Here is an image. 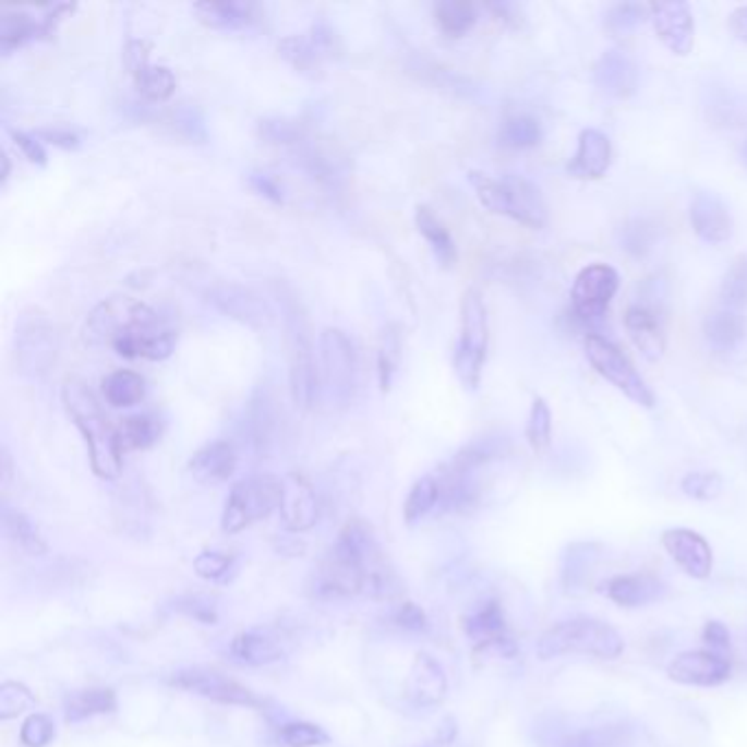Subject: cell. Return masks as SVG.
<instances>
[{
  "mask_svg": "<svg viewBox=\"0 0 747 747\" xmlns=\"http://www.w3.org/2000/svg\"><path fill=\"white\" fill-rule=\"evenodd\" d=\"M379 549L366 527L347 525L329 555L316 570V590L323 597H353L377 590L382 583Z\"/></svg>",
  "mask_w": 747,
  "mask_h": 747,
  "instance_id": "1",
  "label": "cell"
},
{
  "mask_svg": "<svg viewBox=\"0 0 747 747\" xmlns=\"http://www.w3.org/2000/svg\"><path fill=\"white\" fill-rule=\"evenodd\" d=\"M277 297L286 329L290 395L297 408L310 410L318 403V351L314 345L312 323L301 299L292 290L279 288Z\"/></svg>",
  "mask_w": 747,
  "mask_h": 747,
  "instance_id": "2",
  "label": "cell"
},
{
  "mask_svg": "<svg viewBox=\"0 0 747 747\" xmlns=\"http://www.w3.org/2000/svg\"><path fill=\"white\" fill-rule=\"evenodd\" d=\"M62 403L88 445L93 471L104 480H117L123 456L117 441V427L106 419L93 390L84 382L71 377L62 386Z\"/></svg>",
  "mask_w": 747,
  "mask_h": 747,
  "instance_id": "3",
  "label": "cell"
},
{
  "mask_svg": "<svg viewBox=\"0 0 747 747\" xmlns=\"http://www.w3.org/2000/svg\"><path fill=\"white\" fill-rule=\"evenodd\" d=\"M540 660L562 655H588L597 660H618L625 653V638L610 623L577 616L551 625L535 644Z\"/></svg>",
  "mask_w": 747,
  "mask_h": 747,
  "instance_id": "4",
  "label": "cell"
},
{
  "mask_svg": "<svg viewBox=\"0 0 747 747\" xmlns=\"http://www.w3.org/2000/svg\"><path fill=\"white\" fill-rule=\"evenodd\" d=\"M469 182L486 210L511 217L535 230L546 226V202L542 191L531 180L516 173L493 178L482 171H469Z\"/></svg>",
  "mask_w": 747,
  "mask_h": 747,
  "instance_id": "5",
  "label": "cell"
},
{
  "mask_svg": "<svg viewBox=\"0 0 747 747\" xmlns=\"http://www.w3.org/2000/svg\"><path fill=\"white\" fill-rule=\"evenodd\" d=\"M358 351L338 327H325L318 338V403L332 412L347 410L358 390Z\"/></svg>",
  "mask_w": 747,
  "mask_h": 747,
  "instance_id": "6",
  "label": "cell"
},
{
  "mask_svg": "<svg viewBox=\"0 0 747 747\" xmlns=\"http://www.w3.org/2000/svg\"><path fill=\"white\" fill-rule=\"evenodd\" d=\"M489 353V316L480 290L469 288L460 299L458 342L454 349V373L462 388L478 390Z\"/></svg>",
  "mask_w": 747,
  "mask_h": 747,
  "instance_id": "7",
  "label": "cell"
},
{
  "mask_svg": "<svg viewBox=\"0 0 747 747\" xmlns=\"http://www.w3.org/2000/svg\"><path fill=\"white\" fill-rule=\"evenodd\" d=\"M58 351H60V338L51 318L36 308L25 310L16 321L14 342H12L16 371L25 379L40 382L53 369L58 360Z\"/></svg>",
  "mask_w": 747,
  "mask_h": 747,
  "instance_id": "8",
  "label": "cell"
},
{
  "mask_svg": "<svg viewBox=\"0 0 747 747\" xmlns=\"http://www.w3.org/2000/svg\"><path fill=\"white\" fill-rule=\"evenodd\" d=\"M284 501V480L260 473L239 480L230 493L221 516V531L234 535L260 520H266Z\"/></svg>",
  "mask_w": 747,
  "mask_h": 747,
  "instance_id": "9",
  "label": "cell"
},
{
  "mask_svg": "<svg viewBox=\"0 0 747 747\" xmlns=\"http://www.w3.org/2000/svg\"><path fill=\"white\" fill-rule=\"evenodd\" d=\"M158 312L141 299L115 294L93 308L84 323V340L88 345H115L119 338L158 321Z\"/></svg>",
  "mask_w": 747,
  "mask_h": 747,
  "instance_id": "10",
  "label": "cell"
},
{
  "mask_svg": "<svg viewBox=\"0 0 747 747\" xmlns=\"http://www.w3.org/2000/svg\"><path fill=\"white\" fill-rule=\"evenodd\" d=\"M583 351L592 369L603 379H607L616 390H621L627 399L642 408H655L653 390L647 386L644 377L638 373V369L621 351L618 345L599 334H588L583 338Z\"/></svg>",
  "mask_w": 747,
  "mask_h": 747,
  "instance_id": "11",
  "label": "cell"
},
{
  "mask_svg": "<svg viewBox=\"0 0 747 747\" xmlns=\"http://www.w3.org/2000/svg\"><path fill=\"white\" fill-rule=\"evenodd\" d=\"M206 301L226 318L255 332H266L277 321L270 303L260 292L241 284L219 281L206 290Z\"/></svg>",
  "mask_w": 747,
  "mask_h": 747,
  "instance_id": "12",
  "label": "cell"
},
{
  "mask_svg": "<svg viewBox=\"0 0 747 747\" xmlns=\"http://www.w3.org/2000/svg\"><path fill=\"white\" fill-rule=\"evenodd\" d=\"M340 51V38L336 29L318 21L308 32L288 36L279 43V56L299 73H316L323 62L332 60Z\"/></svg>",
  "mask_w": 747,
  "mask_h": 747,
  "instance_id": "13",
  "label": "cell"
},
{
  "mask_svg": "<svg viewBox=\"0 0 747 747\" xmlns=\"http://www.w3.org/2000/svg\"><path fill=\"white\" fill-rule=\"evenodd\" d=\"M621 286V277L618 273L607 266V264H590L586 266L573 286V310L575 314L590 323V321H599L601 316H605L612 299L616 297Z\"/></svg>",
  "mask_w": 747,
  "mask_h": 747,
  "instance_id": "14",
  "label": "cell"
},
{
  "mask_svg": "<svg viewBox=\"0 0 747 747\" xmlns=\"http://www.w3.org/2000/svg\"><path fill=\"white\" fill-rule=\"evenodd\" d=\"M668 679L682 686H697V688H714L730 679L732 664L721 653L710 649L684 651L671 660L666 666Z\"/></svg>",
  "mask_w": 747,
  "mask_h": 747,
  "instance_id": "15",
  "label": "cell"
},
{
  "mask_svg": "<svg viewBox=\"0 0 747 747\" xmlns=\"http://www.w3.org/2000/svg\"><path fill=\"white\" fill-rule=\"evenodd\" d=\"M465 634L478 651H495L505 658L516 655L518 647L509 636L505 612L497 601H486L465 618Z\"/></svg>",
  "mask_w": 747,
  "mask_h": 747,
  "instance_id": "16",
  "label": "cell"
},
{
  "mask_svg": "<svg viewBox=\"0 0 747 747\" xmlns=\"http://www.w3.org/2000/svg\"><path fill=\"white\" fill-rule=\"evenodd\" d=\"M173 686L195 692L200 697L219 701V703H230V706H260V699L248 690L245 686L237 684L234 679H228L221 673L206 671V668H186L173 675L171 679Z\"/></svg>",
  "mask_w": 747,
  "mask_h": 747,
  "instance_id": "17",
  "label": "cell"
},
{
  "mask_svg": "<svg viewBox=\"0 0 747 747\" xmlns=\"http://www.w3.org/2000/svg\"><path fill=\"white\" fill-rule=\"evenodd\" d=\"M625 329L634 347L649 360L658 362L666 351V316L662 308L638 301L625 312Z\"/></svg>",
  "mask_w": 747,
  "mask_h": 747,
  "instance_id": "18",
  "label": "cell"
},
{
  "mask_svg": "<svg viewBox=\"0 0 747 747\" xmlns=\"http://www.w3.org/2000/svg\"><path fill=\"white\" fill-rule=\"evenodd\" d=\"M651 23L662 40V45L684 58L695 47V19L684 0H671V3L651 5Z\"/></svg>",
  "mask_w": 747,
  "mask_h": 747,
  "instance_id": "19",
  "label": "cell"
},
{
  "mask_svg": "<svg viewBox=\"0 0 747 747\" xmlns=\"http://www.w3.org/2000/svg\"><path fill=\"white\" fill-rule=\"evenodd\" d=\"M662 546L668 557L692 579H708L714 555L706 538L692 529H668L662 533Z\"/></svg>",
  "mask_w": 747,
  "mask_h": 747,
  "instance_id": "20",
  "label": "cell"
},
{
  "mask_svg": "<svg viewBox=\"0 0 747 747\" xmlns=\"http://www.w3.org/2000/svg\"><path fill=\"white\" fill-rule=\"evenodd\" d=\"M176 347V334L173 329L162 321H154L123 338H119L112 349L128 360H152L160 362L167 360L173 353Z\"/></svg>",
  "mask_w": 747,
  "mask_h": 747,
  "instance_id": "21",
  "label": "cell"
},
{
  "mask_svg": "<svg viewBox=\"0 0 747 747\" xmlns=\"http://www.w3.org/2000/svg\"><path fill=\"white\" fill-rule=\"evenodd\" d=\"M281 520L288 531L303 533L310 531L318 520V501L314 486L299 473L284 478V501H281Z\"/></svg>",
  "mask_w": 747,
  "mask_h": 747,
  "instance_id": "22",
  "label": "cell"
},
{
  "mask_svg": "<svg viewBox=\"0 0 747 747\" xmlns=\"http://www.w3.org/2000/svg\"><path fill=\"white\" fill-rule=\"evenodd\" d=\"M597 88L612 99H629L640 84V69L623 51H607L594 64Z\"/></svg>",
  "mask_w": 747,
  "mask_h": 747,
  "instance_id": "23",
  "label": "cell"
},
{
  "mask_svg": "<svg viewBox=\"0 0 747 747\" xmlns=\"http://www.w3.org/2000/svg\"><path fill=\"white\" fill-rule=\"evenodd\" d=\"M610 165H612L610 138L603 132L588 128L579 134L577 152L570 158L566 169L577 180H599L607 173Z\"/></svg>",
  "mask_w": 747,
  "mask_h": 747,
  "instance_id": "24",
  "label": "cell"
},
{
  "mask_svg": "<svg viewBox=\"0 0 747 747\" xmlns=\"http://www.w3.org/2000/svg\"><path fill=\"white\" fill-rule=\"evenodd\" d=\"M690 224L706 243H723L732 237V217L727 206L714 195L699 191L690 202Z\"/></svg>",
  "mask_w": 747,
  "mask_h": 747,
  "instance_id": "25",
  "label": "cell"
},
{
  "mask_svg": "<svg viewBox=\"0 0 747 747\" xmlns=\"http://www.w3.org/2000/svg\"><path fill=\"white\" fill-rule=\"evenodd\" d=\"M237 469V451L228 441H210L202 445L189 460L191 475L202 484L226 482Z\"/></svg>",
  "mask_w": 747,
  "mask_h": 747,
  "instance_id": "26",
  "label": "cell"
},
{
  "mask_svg": "<svg viewBox=\"0 0 747 747\" xmlns=\"http://www.w3.org/2000/svg\"><path fill=\"white\" fill-rule=\"evenodd\" d=\"M666 586L653 575H618L605 583V597L618 607H644L664 597Z\"/></svg>",
  "mask_w": 747,
  "mask_h": 747,
  "instance_id": "27",
  "label": "cell"
},
{
  "mask_svg": "<svg viewBox=\"0 0 747 747\" xmlns=\"http://www.w3.org/2000/svg\"><path fill=\"white\" fill-rule=\"evenodd\" d=\"M408 695L417 706H436L445 699L447 677L430 653H417L408 677Z\"/></svg>",
  "mask_w": 747,
  "mask_h": 747,
  "instance_id": "28",
  "label": "cell"
},
{
  "mask_svg": "<svg viewBox=\"0 0 747 747\" xmlns=\"http://www.w3.org/2000/svg\"><path fill=\"white\" fill-rule=\"evenodd\" d=\"M193 12L210 29L239 32L255 23L257 8L245 0H206V3H195Z\"/></svg>",
  "mask_w": 747,
  "mask_h": 747,
  "instance_id": "29",
  "label": "cell"
},
{
  "mask_svg": "<svg viewBox=\"0 0 747 747\" xmlns=\"http://www.w3.org/2000/svg\"><path fill=\"white\" fill-rule=\"evenodd\" d=\"M230 653L241 664L264 666V664H273V662L281 660L284 647H281V640L277 636H273L270 631L253 629V631L239 634L232 640Z\"/></svg>",
  "mask_w": 747,
  "mask_h": 747,
  "instance_id": "30",
  "label": "cell"
},
{
  "mask_svg": "<svg viewBox=\"0 0 747 747\" xmlns=\"http://www.w3.org/2000/svg\"><path fill=\"white\" fill-rule=\"evenodd\" d=\"M747 334V321L743 312H734L727 308H716L703 318V336L708 345L716 351H732L736 349Z\"/></svg>",
  "mask_w": 747,
  "mask_h": 747,
  "instance_id": "31",
  "label": "cell"
},
{
  "mask_svg": "<svg viewBox=\"0 0 747 747\" xmlns=\"http://www.w3.org/2000/svg\"><path fill=\"white\" fill-rule=\"evenodd\" d=\"M414 224H417V230L423 234V239L430 243L438 264L443 268H451L458 260V253H456V243H454L447 226L443 224V219L430 206L417 204Z\"/></svg>",
  "mask_w": 747,
  "mask_h": 747,
  "instance_id": "32",
  "label": "cell"
},
{
  "mask_svg": "<svg viewBox=\"0 0 747 747\" xmlns=\"http://www.w3.org/2000/svg\"><path fill=\"white\" fill-rule=\"evenodd\" d=\"M32 40H43L40 21H34L21 10H3L0 14V51L12 53Z\"/></svg>",
  "mask_w": 747,
  "mask_h": 747,
  "instance_id": "33",
  "label": "cell"
},
{
  "mask_svg": "<svg viewBox=\"0 0 747 747\" xmlns=\"http://www.w3.org/2000/svg\"><path fill=\"white\" fill-rule=\"evenodd\" d=\"M401 351H403V334L399 323H386L379 334V345H377V377H379V388L384 393L390 390L395 375L401 364Z\"/></svg>",
  "mask_w": 747,
  "mask_h": 747,
  "instance_id": "34",
  "label": "cell"
},
{
  "mask_svg": "<svg viewBox=\"0 0 747 747\" xmlns=\"http://www.w3.org/2000/svg\"><path fill=\"white\" fill-rule=\"evenodd\" d=\"M434 21L449 38L469 34L478 21V8L469 0H441L434 5Z\"/></svg>",
  "mask_w": 747,
  "mask_h": 747,
  "instance_id": "35",
  "label": "cell"
},
{
  "mask_svg": "<svg viewBox=\"0 0 747 747\" xmlns=\"http://www.w3.org/2000/svg\"><path fill=\"white\" fill-rule=\"evenodd\" d=\"M101 390L112 408H130L138 403L145 395V379L134 371H112L104 377Z\"/></svg>",
  "mask_w": 747,
  "mask_h": 747,
  "instance_id": "36",
  "label": "cell"
},
{
  "mask_svg": "<svg viewBox=\"0 0 747 747\" xmlns=\"http://www.w3.org/2000/svg\"><path fill=\"white\" fill-rule=\"evenodd\" d=\"M160 436V423L158 419L149 414H132L121 419L117 425V441L121 454L134 451V449H147L152 447Z\"/></svg>",
  "mask_w": 747,
  "mask_h": 747,
  "instance_id": "37",
  "label": "cell"
},
{
  "mask_svg": "<svg viewBox=\"0 0 747 747\" xmlns=\"http://www.w3.org/2000/svg\"><path fill=\"white\" fill-rule=\"evenodd\" d=\"M438 505H441L438 478L434 473H427L412 484L406 497V505H403V518L408 525H417L427 514H432Z\"/></svg>",
  "mask_w": 747,
  "mask_h": 747,
  "instance_id": "38",
  "label": "cell"
},
{
  "mask_svg": "<svg viewBox=\"0 0 747 747\" xmlns=\"http://www.w3.org/2000/svg\"><path fill=\"white\" fill-rule=\"evenodd\" d=\"M3 529H5L8 540L14 546H19L21 551H25L29 555H43L47 551V544H45L38 527L23 511L5 507L3 509Z\"/></svg>",
  "mask_w": 747,
  "mask_h": 747,
  "instance_id": "39",
  "label": "cell"
},
{
  "mask_svg": "<svg viewBox=\"0 0 747 747\" xmlns=\"http://www.w3.org/2000/svg\"><path fill=\"white\" fill-rule=\"evenodd\" d=\"M117 695L110 688H88L75 692L67 703V721L77 723L97 714L115 712Z\"/></svg>",
  "mask_w": 747,
  "mask_h": 747,
  "instance_id": "40",
  "label": "cell"
},
{
  "mask_svg": "<svg viewBox=\"0 0 747 747\" xmlns=\"http://www.w3.org/2000/svg\"><path fill=\"white\" fill-rule=\"evenodd\" d=\"M497 138H501V143L509 149H531V147H538L542 143L544 130L535 117L516 115L503 123Z\"/></svg>",
  "mask_w": 747,
  "mask_h": 747,
  "instance_id": "41",
  "label": "cell"
},
{
  "mask_svg": "<svg viewBox=\"0 0 747 747\" xmlns=\"http://www.w3.org/2000/svg\"><path fill=\"white\" fill-rule=\"evenodd\" d=\"M721 308L743 312L747 308V255L734 257L719 286Z\"/></svg>",
  "mask_w": 747,
  "mask_h": 747,
  "instance_id": "42",
  "label": "cell"
},
{
  "mask_svg": "<svg viewBox=\"0 0 747 747\" xmlns=\"http://www.w3.org/2000/svg\"><path fill=\"white\" fill-rule=\"evenodd\" d=\"M257 130L266 143L288 149H294L303 138L310 136L301 121L288 117H266L257 123Z\"/></svg>",
  "mask_w": 747,
  "mask_h": 747,
  "instance_id": "43",
  "label": "cell"
},
{
  "mask_svg": "<svg viewBox=\"0 0 747 747\" xmlns=\"http://www.w3.org/2000/svg\"><path fill=\"white\" fill-rule=\"evenodd\" d=\"M134 86L149 101H167L176 91V75L167 67L149 64L134 75Z\"/></svg>",
  "mask_w": 747,
  "mask_h": 747,
  "instance_id": "44",
  "label": "cell"
},
{
  "mask_svg": "<svg viewBox=\"0 0 747 747\" xmlns=\"http://www.w3.org/2000/svg\"><path fill=\"white\" fill-rule=\"evenodd\" d=\"M527 441L538 456L546 454L551 447L553 412L542 397H535L531 403V412H529V421H527Z\"/></svg>",
  "mask_w": 747,
  "mask_h": 747,
  "instance_id": "45",
  "label": "cell"
},
{
  "mask_svg": "<svg viewBox=\"0 0 747 747\" xmlns=\"http://www.w3.org/2000/svg\"><path fill=\"white\" fill-rule=\"evenodd\" d=\"M682 491L699 503H712L723 491V478L716 471H690L682 478Z\"/></svg>",
  "mask_w": 747,
  "mask_h": 747,
  "instance_id": "46",
  "label": "cell"
},
{
  "mask_svg": "<svg viewBox=\"0 0 747 747\" xmlns=\"http://www.w3.org/2000/svg\"><path fill=\"white\" fill-rule=\"evenodd\" d=\"M647 19H651V5H640V3H618L612 5L605 14V25L607 29L616 34H627L640 27Z\"/></svg>",
  "mask_w": 747,
  "mask_h": 747,
  "instance_id": "47",
  "label": "cell"
},
{
  "mask_svg": "<svg viewBox=\"0 0 747 747\" xmlns=\"http://www.w3.org/2000/svg\"><path fill=\"white\" fill-rule=\"evenodd\" d=\"M279 738L288 747H316V745L329 743V734L321 725L305 723V721H294V723L281 725Z\"/></svg>",
  "mask_w": 747,
  "mask_h": 747,
  "instance_id": "48",
  "label": "cell"
},
{
  "mask_svg": "<svg viewBox=\"0 0 747 747\" xmlns=\"http://www.w3.org/2000/svg\"><path fill=\"white\" fill-rule=\"evenodd\" d=\"M34 695L19 682H5L0 688V719H14L34 706Z\"/></svg>",
  "mask_w": 747,
  "mask_h": 747,
  "instance_id": "49",
  "label": "cell"
},
{
  "mask_svg": "<svg viewBox=\"0 0 747 747\" xmlns=\"http://www.w3.org/2000/svg\"><path fill=\"white\" fill-rule=\"evenodd\" d=\"M56 738V725L47 714H29L21 727V740L27 747H47Z\"/></svg>",
  "mask_w": 747,
  "mask_h": 747,
  "instance_id": "50",
  "label": "cell"
},
{
  "mask_svg": "<svg viewBox=\"0 0 747 747\" xmlns=\"http://www.w3.org/2000/svg\"><path fill=\"white\" fill-rule=\"evenodd\" d=\"M616 740H618V734L614 727H594V730H581V732L568 734L555 747H610Z\"/></svg>",
  "mask_w": 747,
  "mask_h": 747,
  "instance_id": "51",
  "label": "cell"
},
{
  "mask_svg": "<svg viewBox=\"0 0 747 747\" xmlns=\"http://www.w3.org/2000/svg\"><path fill=\"white\" fill-rule=\"evenodd\" d=\"M230 566H232V557H228L224 553H202L193 562L195 575L202 579H208V581L221 579L230 570Z\"/></svg>",
  "mask_w": 747,
  "mask_h": 747,
  "instance_id": "52",
  "label": "cell"
},
{
  "mask_svg": "<svg viewBox=\"0 0 747 747\" xmlns=\"http://www.w3.org/2000/svg\"><path fill=\"white\" fill-rule=\"evenodd\" d=\"M248 186H251L257 195L270 200L273 204H284L286 202V191L279 184V180L266 171H253L248 173Z\"/></svg>",
  "mask_w": 747,
  "mask_h": 747,
  "instance_id": "53",
  "label": "cell"
},
{
  "mask_svg": "<svg viewBox=\"0 0 747 747\" xmlns=\"http://www.w3.org/2000/svg\"><path fill=\"white\" fill-rule=\"evenodd\" d=\"M149 53H152V43L147 40H128L123 49V62L130 75L134 77L138 71L149 67Z\"/></svg>",
  "mask_w": 747,
  "mask_h": 747,
  "instance_id": "54",
  "label": "cell"
},
{
  "mask_svg": "<svg viewBox=\"0 0 747 747\" xmlns=\"http://www.w3.org/2000/svg\"><path fill=\"white\" fill-rule=\"evenodd\" d=\"M10 134L29 162L40 165V167L47 165V149L43 147V141L36 134H29L23 130H10Z\"/></svg>",
  "mask_w": 747,
  "mask_h": 747,
  "instance_id": "55",
  "label": "cell"
},
{
  "mask_svg": "<svg viewBox=\"0 0 747 747\" xmlns=\"http://www.w3.org/2000/svg\"><path fill=\"white\" fill-rule=\"evenodd\" d=\"M395 623L408 631H425L427 629V616L414 603L399 605V610L395 612Z\"/></svg>",
  "mask_w": 747,
  "mask_h": 747,
  "instance_id": "56",
  "label": "cell"
},
{
  "mask_svg": "<svg viewBox=\"0 0 747 747\" xmlns=\"http://www.w3.org/2000/svg\"><path fill=\"white\" fill-rule=\"evenodd\" d=\"M40 141H47L60 149H77L80 147V134L69 128H40L34 132Z\"/></svg>",
  "mask_w": 747,
  "mask_h": 747,
  "instance_id": "57",
  "label": "cell"
},
{
  "mask_svg": "<svg viewBox=\"0 0 747 747\" xmlns=\"http://www.w3.org/2000/svg\"><path fill=\"white\" fill-rule=\"evenodd\" d=\"M623 232H625L623 248H625V251L634 253V255H642L647 248H649V243H651L649 230H647V226L642 221L629 224L627 228H623Z\"/></svg>",
  "mask_w": 747,
  "mask_h": 747,
  "instance_id": "58",
  "label": "cell"
},
{
  "mask_svg": "<svg viewBox=\"0 0 747 747\" xmlns=\"http://www.w3.org/2000/svg\"><path fill=\"white\" fill-rule=\"evenodd\" d=\"M701 640H703V642L710 647V651H714V653H721V651L730 649V644H732V638H730L727 627H725L723 623H719V621H708V623H706V627H703V631H701Z\"/></svg>",
  "mask_w": 747,
  "mask_h": 747,
  "instance_id": "59",
  "label": "cell"
},
{
  "mask_svg": "<svg viewBox=\"0 0 747 747\" xmlns=\"http://www.w3.org/2000/svg\"><path fill=\"white\" fill-rule=\"evenodd\" d=\"M727 25H730V32H732L738 40L747 43V5L736 8V10L730 14Z\"/></svg>",
  "mask_w": 747,
  "mask_h": 747,
  "instance_id": "60",
  "label": "cell"
},
{
  "mask_svg": "<svg viewBox=\"0 0 747 747\" xmlns=\"http://www.w3.org/2000/svg\"><path fill=\"white\" fill-rule=\"evenodd\" d=\"M0 160H3V173H0V180H3V184H5L10 180V173H12V160H10L8 152H3V158Z\"/></svg>",
  "mask_w": 747,
  "mask_h": 747,
  "instance_id": "61",
  "label": "cell"
},
{
  "mask_svg": "<svg viewBox=\"0 0 747 747\" xmlns=\"http://www.w3.org/2000/svg\"><path fill=\"white\" fill-rule=\"evenodd\" d=\"M740 162H743L745 169H747V141H745V145L740 147Z\"/></svg>",
  "mask_w": 747,
  "mask_h": 747,
  "instance_id": "62",
  "label": "cell"
}]
</instances>
